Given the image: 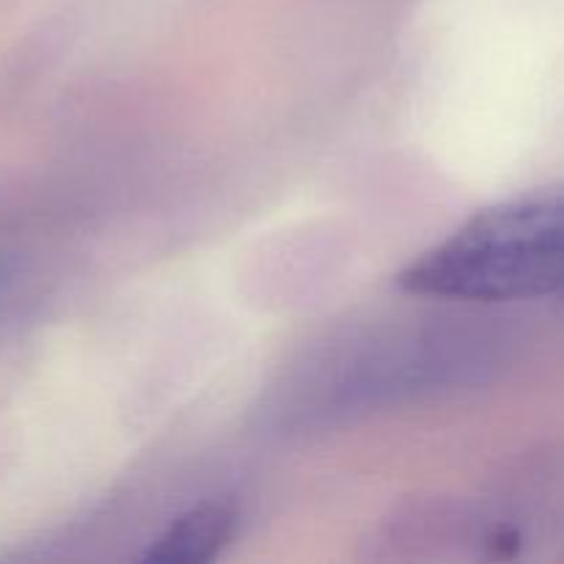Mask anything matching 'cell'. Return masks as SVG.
<instances>
[{
    "mask_svg": "<svg viewBox=\"0 0 564 564\" xmlns=\"http://www.w3.org/2000/svg\"><path fill=\"white\" fill-rule=\"evenodd\" d=\"M240 523L237 505L229 499H209L182 512L147 549L143 560L160 564L213 562L231 543Z\"/></svg>",
    "mask_w": 564,
    "mask_h": 564,
    "instance_id": "2",
    "label": "cell"
},
{
    "mask_svg": "<svg viewBox=\"0 0 564 564\" xmlns=\"http://www.w3.org/2000/svg\"><path fill=\"white\" fill-rule=\"evenodd\" d=\"M411 295L438 301H532L564 290V182L479 209L400 273Z\"/></svg>",
    "mask_w": 564,
    "mask_h": 564,
    "instance_id": "1",
    "label": "cell"
}]
</instances>
